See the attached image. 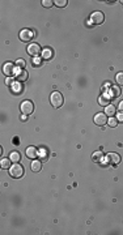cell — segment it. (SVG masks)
I'll use <instances>...</instances> for the list:
<instances>
[{
    "mask_svg": "<svg viewBox=\"0 0 123 235\" xmlns=\"http://www.w3.org/2000/svg\"><path fill=\"white\" fill-rule=\"evenodd\" d=\"M63 95H62L59 91H54L51 95H50V103H51V106L52 107H55V108H59L62 104H63Z\"/></svg>",
    "mask_w": 123,
    "mask_h": 235,
    "instance_id": "6da1fadb",
    "label": "cell"
},
{
    "mask_svg": "<svg viewBox=\"0 0 123 235\" xmlns=\"http://www.w3.org/2000/svg\"><path fill=\"white\" fill-rule=\"evenodd\" d=\"M9 175L12 178H15V179H20V178L24 175V167L21 166L20 163L12 165L11 169H9Z\"/></svg>",
    "mask_w": 123,
    "mask_h": 235,
    "instance_id": "7a4b0ae2",
    "label": "cell"
},
{
    "mask_svg": "<svg viewBox=\"0 0 123 235\" xmlns=\"http://www.w3.org/2000/svg\"><path fill=\"white\" fill-rule=\"evenodd\" d=\"M28 54L30 56H33V58H38L39 56V52H41V46L38 45V43H32V45L28 46Z\"/></svg>",
    "mask_w": 123,
    "mask_h": 235,
    "instance_id": "3957f363",
    "label": "cell"
},
{
    "mask_svg": "<svg viewBox=\"0 0 123 235\" xmlns=\"http://www.w3.org/2000/svg\"><path fill=\"white\" fill-rule=\"evenodd\" d=\"M21 111H23L24 115H30L34 111L33 103L30 101H24L23 103H21Z\"/></svg>",
    "mask_w": 123,
    "mask_h": 235,
    "instance_id": "277c9868",
    "label": "cell"
},
{
    "mask_svg": "<svg viewBox=\"0 0 123 235\" xmlns=\"http://www.w3.org/2000/svg\"><path fill=\"white\" fill-rule=\"evenodd\" d=\"M106 123H107V118H106V115H105V114L98 112V114L94 115V124L100 125V127H104Z\"/></svg>",
    "mask_w": 123,
    "mask_h": 235,
    "instance_id": "5b68a950",
    "label": "cell"
},
{
    "mask_svg": "<svg viewBox=\"0 0 123 235\" xmlns=\"http://www.w3.org/2000/svg\"><path fill=\"white\" fill-rule=\"evenodd\" d=\"M33 37H34V33L29 29H24V30H21L20 32V39L23 42H29Z\"/></svg>",
    "mask_w": 123,
    "mask_h": 235,
    "instance_id": "8992f818",
    "label": "cell"
},
{
    "mask_svg": "<svg viewBox=\"0 0 123 235\" xmlns=\"http://www.w3.org/2000/svg\"><path fill=\"white\" fill-rule=\"evenodd\" d=\"M104 20H105L104 13H101V12H94V13H92V16H90V21H92V22H93L94 25L102 24V22H104Z\"/></svg>",
    "mask_w": 123,
    "mask_h": 235,
    "instance_id": "52a82bcc",
    "label": "cell"
},
{
    "mask_svg": "<svg viewBox=\"0 0 123 235\" xmlns=\"http://www.w3.org/2000/svg\"><path fill=\"white\" fill-rule=\"evenodd\" d=\"M106 159L109 161V163L111 165H118L121 162V155L118 153H107L106 154Z\"/></svg>",
    "mask_w": 123,
    "mask_h": 235,
    "instance_id": "ba28073f",
    "label": "cell"
},
{
    "mask_svg": "<svg viewBox=\"0 0 123 235\" xmlns=\"http://www.w3.org/2000/svg\"><path fill=\"white\" fill-rule=\"evenodd\" d=\"M25 154H26V157H28V158L34 159V158H37L39 153H38V149H37V148H34V146H28V148H26V150H25Z\"/></svg>",
    "mask_w": 123,
    "mask_h": 235,
    "instance_id": "9c48e42d",
    "label": "cell"
},
{
    "mask_svg": "<svg viewBox=\"0 0 123 235\" xmlns=\"http://www.w3.org/2000/svg\"><path fill=\"white\" fill-rule=\"evenodd\" d=\"M3 72L5 73L8 77H11L13 73H15V64L9 63V62L5 63V64H4V67H3Z\"/></svg>",
    "mask_w": 123,
    "mask_h": 235,
    "instance_id": "30bf717a",
    "label": "cell"
},
{
    "mask_svg": "<svg viewBox=\"0 0 123 235\" xmlns=\"http://www.w3.org/2000/svg\"><path fill=\"white\" fill-rule=\"evenodd\" d=\"M28 77H29V73L28 71L24 68V69H20L19 72H17V75H16V80L19 81V82H24L28 80Z\"/></svg>",
    "mask_w": 123,
    "mask_h": 235,
    "instance_id": "8fae6325",
    "label": "cell"
},
{
    "mask_svg": "<svg viewBox=\"0 0 123 235\" xmlns=\"http://www.w3.org/2000/svg\"><path fill=\"white\" fill-rule=\"evenodd\" d=\"M110 101H111V97H109V95H101V97H98V103L101 104L102 107H106L110 104Z\"/></svg>",
    "mask_w": 123,
    "mask_h": 235,
    "instance_id": "7c38bea8",
    "label": "cell"
},
{
    "mask_svg": "<svg viewBox=\"0 0 123 235\" xmlns=\"http://www.w3.org/2000/svg\"><path fill=\"white\" fill-rule=\"evenodd\" d=\"M92 159H93V162H102V159H104V153H102V150L94 152V153L92 154Z\"/></svg>",
    "mask_w": 123,
    "mask_h": 235,
    "instance_id": "4fadbf2b",
    "label": "cell"
},
{
    "mask_svg": "<svg viewBox=\"0 0 123 235\" xmlns=\"http://www.w3.org/2000/svg\"><path fill=\"white\" fill-rule=\"evenodd\" d=\"M115 111H117V108H115V106H113V104H109V106L105 107V115L106 116L113 118L115 115Z\"/></svg>",
    "mask_w": 123,
    "mask_h": 235,
    "instance_id": "5bb4252c",
    "label": "cell"
},
{
    "mask_svg": "<svg viewBox=\"0 0 123 235\" xmlns=\"http://www.w3.org/2000/svg\"><path fill=\"white\" fill-rule=\"evenodd\" d=\"M121 93H122L121 86H111V88H110V95H111L113 98L121 97Z\"/></svg>",
    "mask_w": 123,
    "mask_h": 235,
    "instance_id": "9a60e30c",
    "label": "cell"
},
{
    "mask_svg": "<svg viewBox=\"0 0 123 235\" xmlns=\"http://www.w3.org/2000/svg\"><path fill=\"white\" fill-rule=\"evenodd\" d=\"M52 55H54V52H52V50L49 49V47H46L45 50H42V58H43V59L49 60V59L52 58Z\"/></svg>",
    "mask_w": 123,
    "mask_h": 235,
    "instance_id": "2e32d148",
    "label": "cell"
},
{
    "mask_svg": "<svg viewBox=\"0 0 123 235\" xmlns=\"http://www.w3.org/2000/svg\"><path fill=\"white\" fill-rule=\"evenodd\" d=\"M41 169H42V163H41V161H33L32 162V170L34 172H39L41 171Z\"/></svg>",
    "mask_w": 123,
    "mask_h": 235,
    "instance_id": "e0dca14e",
    "label": "cell"
},
{
    "mask_svg": "<svg viewBox=\"0 0 123 235\" xmlns=\"http://www.w3.org/2000/svg\"><path fill=\"white\" fill-rule=\"evenodd\" d=\"M9 159L12 161V162H15V163H19V161L21 159V155H20V153L19 152H12V153L9 154Z\"/></svg>",
    "mask_w": 123,
    "mask_h": 235,
    "instance_id": "ac0fdd59",
    "label": "cell"
},
{
    "mask_svg": "<svg viewBox=\"0 0 123 235\" xmlns=\"http://www.w3.org/2000/svg\"><path fill=\"white\" fill-rule=\"evenodd\" d=\"M11 162L12 161L9 158H2V161H0V166H2V169H11Z\"/></svg>",
    "mask_w": 123,
    "mask_h": 235,
    "instance_id": "d6986e66",
    "label": "cell"
},
{
    "mask_svg": "<svg viewBox=\"0 0 123 235\" xmlns=\"http://www.w3.org/2000/svg\"><path fill=\"white\" fill-rule=\"evenodd\" d=\"M12 90H13V93H21V91H23V85H21L20 82H13Z\"/></svg>",
    "mask_w": 123,
    "mask_h": 235,
    "instance_id": "ffe728a7",
    "label": "cell"
},
{
    "mask_svg": "<svg viewBox=\"0 0 123 235\" xmlns=\"http://www.w3.org/2000/svg\"><path fill=\"white\" fill-rule=\"evenodd\" d=\"M115 81H117V84L119 85V86H123V72L117 73V76H115Z\"/></svg>",
    "mask_w": 123,
    "mask_h": 235,
    "instance_id": "44dd1931",
    "label": "cell"
},
{
    "mask_svg": "<svg viewBox=\"0 0 123 235\" xmlns=\"http://www.w3.org/2000/svg\"><path fill=\"white\" fill-rule=\"evenodd\" d=\"M67 0H56V2H54V4L56 7H59V8H63V7H65L67 5Z\"/></svg>",
    "mask_w": 123,
    "mask_h": 235,
    "instance_id": "7402d4cb",
    "label": "cell"
},
{
    "mask_svg": "<svg viewBox=\"0 0 123 235\" xmlns=\"http://www.w3.org/2000/svg\"><path fill=\"white\" fill-rule=\"evenodd\" d=\"M117 124H118V119H117V118H110V119H109V125H110L111 128L117 127Z\"/></svg>",
    "mask_w": 123,
    "mask_h": 235,
    "instance_id": "603a6c76",
    "label": "cell"
},
{
    "mask_svg": "<svg viewBox=\"0 0 123 235\" xmlns=\"http://www.w3.org/2000/svg\"><path fill=\"white\" fill-rule=\"evenodd\" d=\"M52 4H54V2H51V0H42V5L45 8H50Z\"/></svg>",
    "mask_w": 123,
    "mask_h": 235,
    "instance_id": "cb8c5ba5",
    "label": "cell"
},
{
    "mask_svg": "<svg viewBox=\"0 0 123 235\" xmlns=\"http://www.w3.org/2000/svg\"><path fill=\"white\" fill-rule=\"evenodd\" d=\"M25 60L24 59H19V60H17V62H16V65H19V68H21V69H24L25 68Z\"/></svg>",
    "mask_w": 123,
    "mask_h": 235,
    "instance_id": "d4e9b609",
    "label": "cell"
},
{
    "mask_svg": "<svg viewBox=\"0 0 123 235\" xmlns=\"http://www.w3.org/2000/svg\"><path fill=\"white\" fill-rule=\"evenodd\" d=\"M41 63H42L41 58H34V60H33V64L36 65V67H39V65H41Z\"/></svg>",
    "mask_w": 123,
    "mask_h": 235,
    "instance_id": "484cf974",
    "label": "cell"
},
{
    "mask_svg": "<svg viewBox=\"0 0 123 235\" xmlns=\"http://www.w3.org/2000/svg\"><path fill=\"white\" fill-rule=\"evenodd\" d=\"M117 119H118V123H123V112H119L117 115Z\"/></svg>",
    "mask_w": 123,
    "mask_h": 235,
    "instance_id": "4316f807",
    "label": "cell"
},
{
    "mask_svg": "<svg viewBox=\"0 0 123 235\" xmlns=\"http://www.w3.org/2000/svg\"><path fill=\"white\" fill-rule=\"evenodd\" d=\"M5 84H7V85H9V86H12V85H13V78H12V77H8L7 80H5Z\"/></svg>",
    "mask_w": 123,
    "mask_h": 235,
    "instance_id": "83f0119b",
    "label": "cell"
},
{
    "mask_svg": "<svg viewBox=\"0 0 123 235\" xmlns=\"http://www.w3.org/2000/svg\"><path fill=\"white\" fill-rule=\"evenodd\" d=\"M118 108H119V111L123 112V101L119 102V104H118Z\"/></svg>",
    "mask_w": 123,
    "mask_h": 235,
    "instance_id": "f1b7e54d",
    "label": "cell"
}]
</instances>
